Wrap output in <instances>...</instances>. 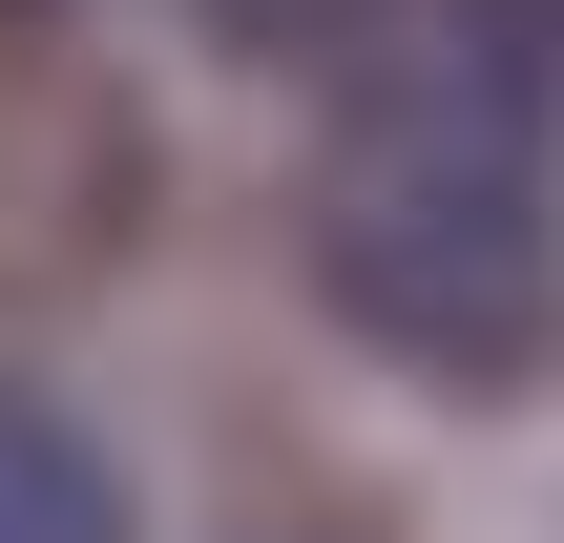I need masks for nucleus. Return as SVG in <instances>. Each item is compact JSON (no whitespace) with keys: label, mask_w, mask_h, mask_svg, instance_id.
Masks as SVG:
<instances>
[{"label":"nucleus","mask_w":564,"mask_h":543,"mask_svg":"<svg viewBox=\"0 0 564 543\" xmlns=\"http://www.w3.org/2000/svg\"><path fill=\"white\" fill-rule=\"evenodd\" d=\"M230 21H251V42H335V21L377 42V0H230Z\"/></svg>","instance_id":"7ed1b4c3"},{"label":"nucleus","mask_w":564,"mask_h":543,"mask_svg":"<svg viewBox=\"0 0 564 543\" xmlns=\"http://www.w3.org/2000/svg\"><path fill=\"white\" fill-rule=\"evenodd\" d=\"M356 126L314 188V272L377 356L502 377L564 314V0H440L419 42H356Z\"/></svg>","instance_id":"f257e3e1"},{"label":"nucleus","mask_w":564,"mask_h":543,"mask_svg":"<svg viewBox=\"0 0 564 543\" xmlns=\"http://www.w3.org/2000/svg\"><path fill=\"white\" fill-rule=\"evenodd\" d=\"M0 543H126V481H105V439H84L42 377H0Z\"/></svg>","instance_id":"f03ea898"}]
</instances>
